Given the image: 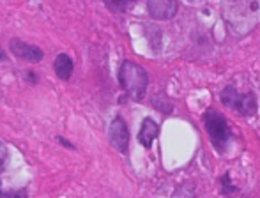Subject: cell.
Listing matches in <instances>:
<instances>
[{
    "label": "cell",
    "instance_id": "10",
    "mask_svg": "<svg viewBox=\"0 0 260 198\" xmlns=\"http://www.w3.org/2000/svg\"><path fill=\"white\" fill-rule=\"evenodd\" d=\"M7 163H9V152H7L6 145H0V174L6 170Z\"/></svg>",
    "mask_w": 260,
    "mask_h": 198
},
{
    "label": "cell",
    "instance_id": "4",
    "mask_svg": "<svg viewBox=\"0 0 260 198\" xmlns=\"http://www.w3.org/2000/svg\"><path fill=\"white\" fill-rule=\"evenodd\" d=\"M110 144L113 145L119 152H127V145H129V129H127L126 122L122 117H115L110 124Z\"/></svg>",
    "mask_w": 260,
    "mask_h": 198
},
{
    "label": "cell",
    "instance_id": "7",
    "mask_svg": "<svg viewBox=\"0 0 260 198\" xmlns=\"http://www.w3.org/2000/svg\"><path fill=\"white\" fill-rule=\"evenodd\" d=\"M157 135H159V124H157L156 120H152L151 117L144 119V122H142V126H140V131H138V142H140L145 149H151L152 142H154V138Z\"/></svg>",
    "mask_w": 260,
    "mask_h": 198
},
{
    "label": "cell",
    "instance_id": "3",
    "mask_svg": "<svg viewBox=\"0 0 260 198\" xmlns=\"http://www.w3.org/2000/svg\"><path fill=\"white\" fill-rule=\"evenodd\" d=\"M221 103L229 108L236 110L241 115H255L257 113V97L253 92L239 94L234 85H229L221 92Z\"/></svg>",
    "mask_w": 260,
    "mask_h": 198
},
{
    "label": "cell",
    "instance_id": "9",
    "mask_svg": "<svg viewBox=\"0 0 260 198\" xmlns=\"http://www.w3.org/2000/svg\"><path fill=\"white\" fill-rule=\"evenodd\" d=\"M106 7L110 11H115V13H122L127 7H131L133 4H137V0H105Z\"/></svg>",
    "mask_w": 260,
    "mask_h": 198
},
{
    "label": "cell",
    "instance_id": "13",
    "mask_svg": "<svg viewBox=\"0 0 260 198\" xmlns=\"http://www.w3.org/2000/svg\"><path fill=\"white\" fill-rule=\"evenodd\" d=\"M4 60H6V53H4L2 48H0V62H4Z\"/></svg>",
    "mask_w": 260,
    "mask_h": 198
},
{
    "label": "cell",
    "instance_id": "14",
    "mask_svg": "<svg viewBox=\"0 0 260 198\" xmlns=\"http://www.w3.org/2000/svg\"><path fill=\"white\" fill-rule=\"evenodd\" d=\"M189 2H197V0H189Z\"/></svg>",
    "mask_w": 260,
    "mask_h": 198
},
{
    "label": "cell",
    "instance_id": "11",
    "mask_svg": "<svg viewBox=\"0 0 260 198\" xmlns=\"http://www.w3.org/2000/svg\"><path fill=\"white\" fill-rule=\"evenodd\" d=\"M221 182H223V193H226V195H230V193H234L237 189V188H232V186H230V177H229V175H223Z\"/></svg>",
    "mask_w": 260,
    "mask_h": 198
},
{
    "label": "cell",
    "instance_id": "8",
    "mask_svg": "<svg viewBox=\"0 0 260 198\" xmlns=\"http://www.w3.org/2000/svg\"><path fill=\"white\" fill-rule=\"evenodd\" d=\"M73 68H75V65H73V60L69 55H66V53L57 55V58H55V62H53V71L58 78L68 82L73 75Z\"/></svg>",
    "mask_w": 260,
    "mask_h": 198
},
{
    "label": "cell",
    "instance_id": "6",
    "mask_svg": "<svg viewBox=\"0 0 260 198\" xmlns=\"http://www.w3.org/2000/svg\"><path fill=\"white\" fill-rule=\"evenodd\" d=\"M177 0H147V9L154 20H170L177 14Z\"/></svg>",
    "mask_w": 260,
    "mask_h": 198
},
{
    "label": "cell",
    "instance_id": "1",
    "mask_svg": "<svg viewBox=\"0 0 260 198\" xmlns=\"http://www.w3.org/2000/svg\"><path fill=\"white\" fill-rule=\"evenodd\" d=\"M119 83L124 89V92L135 101H140L147 92L149 76L142 65L135 64L131 60H124L119 68Z\"/></svg>",
    "mask_w": 260,
    "mask_h": 198
},
{
    "label": "cell",
    "instance_id": "12",
    "mask_svg": "<svg viewBox=\"0 0 260 198\" xmlns=\"http://www.w3.org/2000/svg\"><path fill=\"white\" fill-rule=\"evenodd\" d=\"M57 142H58V144H62V145H64V147H68V149H75L71 144H69L68 140H66V138H62V137H57Z\"/></svg>",
    "mask_w": 260,
    "mask_h": 198
},
{
    "label": "cell",
    "instance_id": "5",
    "mask_svg": "<svg viewBox=\"0 0 260 198\" xmlns=\"http://www.w3.org/2000/svg\"><path fill=\"white\" fill-rule=\"evenodd\" d=\"M9 48L13 51L14 57H18L20 60L30 62V64H38L45 57V53H43V50L39 46L28 45V43L21 41V39H11Z\"/></svg>",
    "mask_w": 260,
    "mask_h": 198
},
{
    "label": "cell",
    "instance_id": "2",
    "mask_svg": "<svg viewBox=\"0 0 260 198\" xmlns=\"http://www.w3.org/2000/svg\"><path fill=\"white\" fill-rule=\"evenodd\" d=\"M204 126L209 135V140L214 145L216 150L225 152L229 147V142L232 140V129L225 117L216 110H207L204 113Z\"/></svg>",
    "mask_w": 260,
    "mask_h": 198
}]
</instances>
